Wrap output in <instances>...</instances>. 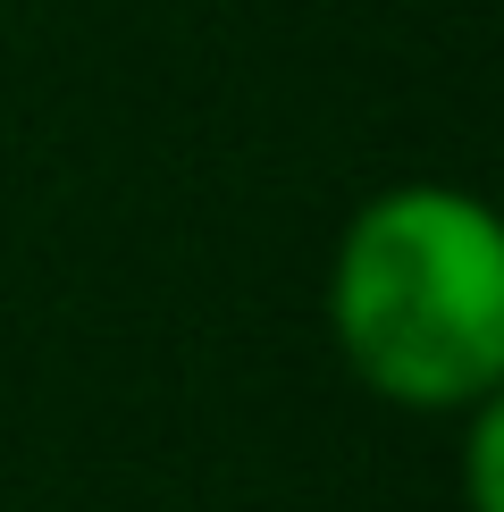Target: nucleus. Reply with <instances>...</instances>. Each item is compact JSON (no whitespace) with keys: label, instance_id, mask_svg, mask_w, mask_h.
I'll return each mask as SVG.
<instances>
[{"label":"nucleus","instance_id":"nucleus-1","mask_svg":"<svg viewBox=\"0 0 504 512\" xmlns=\"http://www.w3.org/2000/svg\"><path fill=\"white\" fill-rule=\"evenodd\" d=\"M336 353L404 412H471L504 387V227L479 194L395 185L353 210L328 277Z\"/></svg>","mask_w":504,"mask_h":512},{"label":"nucleus","instance_id":"nucleus-2","mask_svg":"<svg viewBox=\"0 0 504 512\" xmlns=\"http://www.w3.org/2000/svg\"><path fill=\"white\" fill-rule=\"evenodd\" d=\"M471 512H504V412L471 403Z\"/></svg>","mask_w":504,"mask_h":512}]
</instances>
